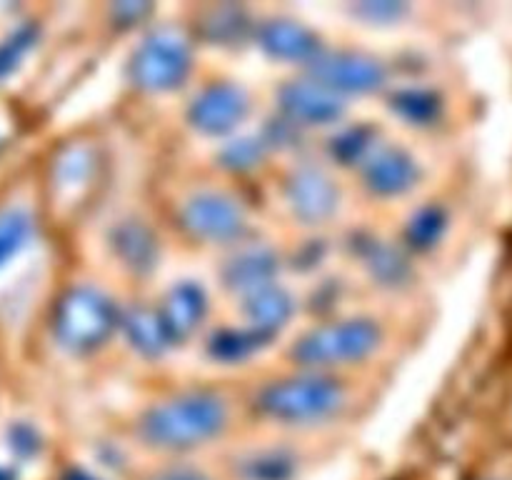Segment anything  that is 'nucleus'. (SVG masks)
Here are the masks:
<instances>
[{
    "instance_id": "1",
    "label": "nucleus",
    "mask_w": 512,
    "mask_h": 480,
    "mask_svg": "<svg viewBox=\"0 0 512 480\" xmlns=\"http://www.w3.org/2000/svg\"><path fill=\"white\" fill-rule=\"evenodd\" d=\"M228 423L225 400L215 393H188L153 405L140 420L145 438L165 448H188L213 438Z\"/></svg>"
},
{
    "instance_id": "2",
    "label": "nucleus",
    "mask_w": 512,
    "mask_h": 480,
    "mask_svg": "<svg viewBox=\"0 0 512 480\" xmlns=\"http://www.w3.org/2000/svg\"><path fill=\"white\" fill-rule=\"evenodd\" d=\"M345 403V385L335 378L308 375L265 385L258 393V408L270 418L315 420L330 415Z\"/></svg>"
},
{
    "instance_id": "3",
    "label": "nucleus",
    "mask_w": 512,
    "mask_h": 480,
    "mask_svg": "<svg viewBox=\"0 0 512 480\" xmlns=\"http://www.w3.org/2000/svg\"><path fill=\"white\" fill-rule=\"evenodd\" d=\"M380 343V325L368 318L325 323L305 333L290 355L303 365L353 363L373 353Z\"/></svg>"
},
{
    "instance_id": "4",
    "label": "nucleus",
    "mask_w": 512,
    "mask_h": 480,
    "mask_svg": "<svg viewBox=\"0 0 512 480\" xmlns=\"http://www.w3.org/2000/svg\"><path fill=\"white\" fill-rule=\"evenodd\" d=\"M113 303L108 295L90 285L68 290L55 310V335L70 350H93L113 333L115 328Z\"/></svg>"
},
{
    "instance_id": "5",
    "label": "nucleus",
    "mask_w": 512,
    "mask_h": 480,
    "mask_svg": "<svg viewBox=\"0 0 512 480\" xmlns=\"http://www.w3.org/2000/svg\"><path fill=\"white\" fill-rule=\"evenodd\" d=\"M190 68V50L183 35L163 28L150 33L133 55L135 83L150 90H168L183 83Z\"/></svg>"
},
{
    "instance_id": "6",
    "label": "nucleus",
    "mask_w": 512,
    "mask_h": 480,
    "mask_svg": "<svg viewBox=\"0 0 512 480\" xmlns=\"http://www.w3.org/2000/svg\"><path fill=\"white\" fill-rule=\"evenodd\" d=\"M183 220L195 235L208 240L235 238L245 225L240 205L228 195L218 193H200L190 198L183 208Z\"/></svg>"
},
{
    "instance_id": "7",
    "label": "nucleus",
    "mask_w": 512,
    "mask_h": 480,
    "mask_svg": "<svg viewBox=\"0 0 512 480\" xmlns=\"http://www.w3.org/2000/svg\"><path fill=\"white\" fill-rule=\"evenodd\" d=\"M313 73L318 83L330 90H373L383 83V65L373 58L353 53L318 55L313 58Z\"/></svg>"
},
{
    "instance_id": "8",
    "label": "nucleus",
    "mask_w": 512,
    "mask_h": 480,
    "mask_svg": "<svg viewBox=\"0 0 512 480\" xmlns=\"http://www.w3.org/2000/svg\"><path fill=\"white\" fill-rule=\"evenodd\" d=\"M248 113V95L233 83L210 85L190 108V120L205 133H225Z\"/></svg>"
},
{
    "instance_id": "9",
    "label": "nucleus",
    "mask_w": 512,
    "mask_h": 480,
    "mask_svg": "<svg viewBox=\"0 0 512 480\" xmlns=\"http://www.w3.org/2000/svg\"><path fill=\"white\" fill-rule=\"evenodd\" d=\"M280 103L300 123H330L343 113V100L318 80H295L280 90Z\"/></svg>"
},
{
    "instance_id": "10",
    "label": "nucleus",
    "mask_w": 512,
    "mask_h": 480,
    "mask_svg": "<svg viewBox=\"0 0 512 480\" xmlns=\"http://www.w3.org/2000/svg\"><path fill=\"white\" fill-rule=\"evenodd\" d=\"M288 198L295 213L305 220H323L333 213L338 203L333 183L320 170L305 168L293 175L288 185Z\"/></svg>"
},
{
    "instance_id": "11",
    "label": "nucleus",
    "mask_w": 512,
    "mask_h": 480,
    "mask_svg": "<svg viewBox=\"0 0 512 480\" xmlns=\"http://www.w3.org/2000/svg\"><path fill=\"white\" fill-rule=\"evenodd\" d=\"M415 178H418V170L403 150H380L365 165V183L380 195L405 193L415 183Z\"/></svg>"
},
{
    "instance_id": "12",
    "label": "nucleus",
    "mask_w": 512,
    "mask_h": 480,
    "mask_svg": "<svg viewBox=\"0 0 512 480\" xmlns=\"http://www.w3.org/2000/svg\"><path fill=\"white\" fill-rule=\"evenodd\" d=\"M260 43L275 58L285 60H313L318 58V40L303 28L300 23L293 20H268L260 28Z\"/></svg>"
},
{
    "instance_id": "13",
    "label": "nucleus",
    "mask_w": 512,
    "mask_h": 480,
    "mask_svg": "<svg viewBox=\"0 0 512 480\" xmlns=\"http://www.w3.org/2000/svg\"><path fill=\"white\" fill-rule=\"evenodd\" d=\"M205 295L198 285L193 283H180L178 288L170 290V295L163 303V318L165 328H168L170 338L178 335H188L195 325L203 320L205 315Z\"/></svg>"
},
{
    "instance_id": "14",
    "label": "nucleus",
    "mask_w": 512,
    "mask_h": 480,
    "mask_svg": "<svg viewBox=\"0 0 512 480\" xmlns=\"http://www.w3.org/2000/svg\"><path fill=\"white\" fill-rule=\"evenodd\" d=\"M290 310H293V303H290L288 295L278 288H270V285L253 290L250 300L245 303V313L253 320L255 330L265 335L278 328V325H283L288 320Z\"/></svg>"
},
{
    "instance_id": "15",
    "label": "nucleus",
    "mask_w": 512,
    "mask_h": 480,
    "mask_svg": "<svg viewBox=\"0 0 512 480\" xmlns=\"http://www.w3.org/2000/svg\"><path fill=\"white\" fill-rule=\"evenodd\" d=\"M275 270V258L268 250H245L238 258L230 260L228 270H225V278L235 288H248L258 290L265 288L268 278Z\"/></svg>"
},
{
    "instance_id": "16",
    "label": "nucleus",
    "mask_w": 512,
    "mask_h": 480,
    "mask_svg": "<svg viewBox=\"0 0 512 480\" xmlns=\"http://www.w3.org/2000/svg\"><path fill=\"white\" fill-rule=\"evenodd\" d=\"M125 328H128L130 338H133V343L138 345L143 353L155 355L170 343V333L168 328H165L163 318L155 315L153 310H145V308L133 310L130 318L125 320Z\"/></svg>"
},
{
    "instance_id": "17",
    "label": "nucleus",
    "mask_w": 512,
    "mask_h": 480,
    "mask_svg": "<svg viewBox=\"0 0 512 480\" xmlns=\"http://www.w3.org/2000/svg\"><path fill=\"white\" fill-rule=\"evenodd\" d=\"M33 218L25 208H8L0 213V268L28 243Z\"/></svg>"
},
{
    "instance_id": "18",
    "label": "nucleus",
    "mask_w": 512,
    "mask_h": 480,
    "mask_svg": "<svg viewBox=\"0 0 512 480\" xmlns=\"http://www.w3.org/2000/svg\"><path fill=\"white\" fill-rule=\"evenodd\" d=\"M265 333L260 330H223V333L213 335L210 340V353L215 355L223 363H233V360L248 358L253 350L260 348V343H265Z\"/></svg>"
},
{
    "instance_id": "19",
    "label": "nucleus",
    "mask_w": 512,
    "mask_h": 480,
    "mask_svg": "<svg viewBox=\"0 0 512 480\" xmlns=\"http://www.w3.org/2000/svg\"><path fill=\"white\" fill-rule=\"evenodd\" d=\"M118 248L125 263L133 268H145L153 263V238L140 225H125L118 230Z\"/></svg>"
},
{
    "instance_id": "20",
    "label": "nucleus",
    "mask_w": 512,
    "mask_h": 480,
    "mask_svg": "<svg viewBox=\"0 0 512 480\" xmlns=\"http://www.w3.org/2000/svg\"><path fill=\"white\" fill-rule=\"evenodd\" d=\"M393 110H398L410 123H430L440 110V100L425 90H403L393 98Z\"/></svg>"
},
{
    "instance_id": "21",
    "label": "nucleus",
    "mask_w": 512,
    "mask_h": 480,
    "mask_svg": "<svg viewBox=\"0 0 512 480\" xmlns=\"http://www.w3.org/2000/svg\"><path fill=\"white\" fill-rule=\"evenodd\" d=\"M443 230H445V213L440 208H435V205H430V208H423L420 213L413 215L408 235L418 248H430L433 243H438Z\"/></svg>"
},
{
    "instance_id": "22",
    "label": "nucleus",
    "mask_w": 512,
    "mask_h": 480,
    "mask_svg": "<svg viewBox=\"0 0 512 480\" xmlns=\"http://www.w3.org/2000/svg\"><path fill=\"white\" fill-rule=\"evenodd\" d=\"M33 38H35L33 25H23V28H18L15 33H10L8 38L0 43V78H3V75H8L10 70L20 63V58H23L25 50L30 48Z\"/></svg>"
},
{
    "instance_id": "23",
    "label": "nucleus",
    "mask_w": 512,
    "mask_h": 480,
    "mask_svg": "<svg viewBox=\"0 0 512 480\" xmlns=\"http://www.w3.org/2000/svg\"><path fill=\"white\" fill-rule=\"evenodd\" d=\"M370 148V135L365 128H350L340 135L333 143V150L338 153V158H343L345 163L355 158H363Z\"/></svg>"
},
{
    "instance_id": "24",
    "label": "nucleus",
    "mask_w": 512,
    "mask_h": 480,
    "mask_svg": "<svg viewBox=\"0 0 512 480\" xmlns=\"http://www.w3.org/2000/svg\"><path fill=\"white\" fill-rule=\"evenodd\" d=\"M160 480H203V478H198V475H193V473H170Z\"/></svg>"
}]
</instances>
